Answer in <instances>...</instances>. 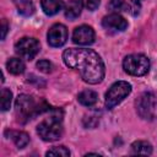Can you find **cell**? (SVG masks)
<instances>
[{
	"mask_svg": "<svg viewBox=\"0 0 157 157\" xmlns=\"http://www.w3.org/2000/svg\"><path fill=\"white\" fill-rule=\"evenodd\" d=\"M64 63L80 72L87 83H99L104 77V64L101 56L88 48H69L63 54Z\"/></svg>",
	"mask_w": 157,
	"mask_h": 157,
	"instance_id": "1",
	"label": "cell"
},
{
	"mask_svg": "<svg viewBox=\"0 0 157 157\" xmlns=\"http://www.w3.org/2000/svg\"><path fill=\"white\" fill-rule=\"evenodd\" d=\"M37 132L44 141L59 140L64 132V128L61 124V113L58 109H54L48 118L38 124Z\"/></svg>",
	"mask_w": 157,
	"mask_h": 157,
	"instance_id": "2",
	"label": "cell"
},
{
	"mask_svg": "<svg viewBox=\"0 0 157 157\" xmlns=\"http://www.w3.org/2000/svg\"><path fill=\"white\" fill-rule=\"evenodd\" d=\"M15 112H16V117L18 121H27L29 119H32L33 117L40 114L43 110L48 109V107H42L40 104H38L36 102V99L32 96L28 94H21L17 97L16 99V104H15Z\"/></svg>",
	"mask_w": 157,
	"mask_h": 157,
	"instance_id": "3",
	"label": "cell"
},
{
	"mask_svg": "<svg viewBox=\"0 0 157 157\" xmlns=\"http://www.w3.org/2000/svg\"><path fill=\"white\" fill-rule=\"evenodd\" d=\"M137 114L145 120L157 119V94L153 92H144L136 101Z\"/></svg>",
	"mask_w": 157,
	"mask_h": 157,
	"instance_id": "4",
	"label": "cell"
},
{
	"mask_svg": "<svg viewBox=\"0 0 157 157\" xmlns=\"http://www.w3.org/2000/svg\"><path fill=\"white\" fill-rule=\"evenodd\" d=\"M123 67L125 72L132 76H142L147 74L150 69V61L147 56L142 54H131L128 55L123 61Z\"/></svg>",
	"mask_w": 157,
	"mask_h": 157,
	"instance_id": "5",
	"label": "cell"
},
{
	"mask_svg": "<svg viewBox=\"0 0 157 157\" xmlns=\"http://www.w3.org/2000/svg\"><path fill=\"white\" fill-rule=\"evenodd\" d=\"M131 92V85L126 81H118L105 93V108L113 109Z\"/></svg>",
	"mask_w": 157,
	"mask_h": 157,
	"instance_id": "6",
	"label": "cell"
},
{
	"mask_svg": "<svg viewBox=\"0 0 157 157\" xmlns=\"http://www.w3.org/2000/svg\"><path fill=\"white\" fill-rule=\"evenodd\" d=\"M15 52L26 60H32L39 52V42L36 38L23 37L15 44Z\"/></svg>",
	"mask_w": 157,
	"mask_h": 157,
	"instance_id": "7",
	"label": "cell"
},
{
	"mask_svg": "<svg viewBox=\"0 0 157 157\" xmlns=\"http://www.w3.org/2000/svg\"><path fill=\"white\" fill-rule=\"evenodd\" d=\"M47 38H48V43L49 45L54 47V48H58V47H61L66 43V39H67V29L64 25L61 23H55L53 25L49 31H48V34H47Z\"/></svg>",
	"mask_w": 157,
	"mask_h": 157,
	"instance_id": "8",
	"label": "cell"
},
{
	"mask_svg": "<svg viewBox=\"0 0 157 157\" xmlns=\"http://www.w3.org/2000/svg\"><path fill=\"white\" fill-rule=\"evenodd\" d=\"M72 42L78 45H90L94 42V31L92 27L82 25L74 29Z\"/></svg>",
	"mask_w": 157,
	"mask_h": 157,
	"instance_id": "9",
	"label": "cell"
},
{
	"mask_svg": "<svg viewBox=\"0 0 157 157\" xmlns=\"http://www.w3.org/2000/svg\"><path fill=\"white\" fill-rule=\"evenodd\" d=\"M102 26L110 32H121L128 27L126 20L119 13H110L102 20Z\"/></svg>",
	"mask_w": 157,
	"mask_h": 157,
	"instance_id": "10",
	"label": "cell"
},
{
	"mask_svg": "<svg viewBox=\"0 0 157 157\" xmlns=\"http://www.w3.org/2000/svg\"><path fill=\"white\" fill-rule=\"evenodd\" d=\"M82 2L80 0H69V2L65 5V16L69 20H75L81 15Z\"/></svg>",
	"mask_w": 157,
	"mask_h": 157,
	"instance_id": "11",
	"label": "cell"
},
{
	"mask_svg": "<svg viewBox=\"0 0 157 157\" xmlns=\"http://www.w3.org/2000/svg\"><path fill=\"white\" fill-rule=\"evenodd\" d=\"M40 5L45 15L53 16L63 9V0H40Z\"/></svg>",
	"mask_w": 157,
	"mask_h": 157,
	"instance_id": "12",
	"label": "cell"
},
{
	"mask_svg": "<svg viewBox=\"0 0 157 157\" xmlns=\"http://www.w3.org/2000/svg\"><path fill=\"white\" fill-rule=\"evenodd\" d=\"M77 99H78V102L82 105H85V107H92L93 104H96V102L98 99V94L94 91H92V90H85V91H82V92L78 93Z\"/></svg>",
	"mask_w": 157,
	"mask_h": 157,
	"instance_id": "13",
	"label": "cell"
},
{
	"mask_svg": "<svg viewBox=\"0 0 157 157\" xmlns=\"http://www.w3.org/2000/svg\"><path fill=\"white\" fill-rule=\"evenodd\" d=\"M17 7V11L23 16H31L34 12V6L31 0H12Z\"/></svg>",
	"mask_w": 157,
	"mask_h": 157,
	"instance_id": "14",
	"label": "cell"
},
{
	"mask_svg": "<svg viewBox=\"0 0 157 157\" xmlns=\"http://www.w3.org/2000/svg\"><path fill=\"white\" fill-rule=\"evenodd\" d=\"M6 69L12 75H20V74H22L25 71V64L18 58H11L6 63Z\"/></svg>",
	"mask_w": 157,
	"mask_h": 157,
	"instance_id": "15",
	"label": "cell"
},
{
	"mask_svg": "<svg viewBox=\"0 0 157 157\" xmlns=\"http://www.w3.org/2000/svg\"><path fill=\"white\" fill-rule=\"evenodd\" d=\"M131 151L132 153L136 155H151L152 153V146L147 141H135L131 145Z\"/></svg>",
	"mask_w": 157,
	"mask_h": 157,
	"instance_id": "16",
	"label": "cell"
},
{
	"mask_svg": "<svg viewBox=\"0 0 157 157\" xmlns=\"http://www.w3.org/2000/svg\"><path fill=\"white\" fill-rule=\"evenodd\" d=\"M10 135L18 148H23L29 142V136L23 131H10Z\"/></svg>",
	"mask_w": 157,
	"mask_h": 157,
	"instance_id": "17",
	"label": "cell"
},
{
	"mask_svg": "<svg viewBox=\"0 0 157 157\" xmlns=\"http://www.w3.org/2000/svg\"><path fill=\"white\" fill-rule=\"evenodd\" d=\"M11 101H12V93L10 90L7 88H2L1 90V110H7L11 105Z\"/></svg>",
	"mask_w": 157,
	"mask_h": 157,
	"instance_id": "18",
	"label": "cell"
},
{
	"mask_svg": "<svg viewBox=\"0 0 157 157\" xmlns=\"http://www.w3.org/2000/svg\"><path fill=\"white\" fill-rule=\"evenodd\" d=\"M45 156H59V157H67L70 156V151L64 146H56L47 151Z\"/></svg>",
	"mask_w": 157,
	"mask_h": 157,
	"instance_id": "19",
	"label": "cell"
},
{
	"mask_svg": "<svg viewBox=\"0 0 157 157\" xmlns=\"http://www.w3.org/2000/svg\"><path fill=\"white\" fill-rule=\"evenodd\" d=\"M109 9L112 11H128L129 10V4H126L124 0H110L109 1Z\"/></svg>",
	"mask_w": 157,
	"mask_h": 157,
	"instance_id": "20",
	"label": "cell"
},
{
	"mask_svg": "<svg viewBox=\"0 0 157 157\" xmlns=\"http://www.w3.org/2000/svg\"><path fill=\"white\" fill-rule=\"evenodd\" d=\"M37 67H38V70H40L42 72L48 74V72L52 71L53 65H52V63L48 61V60H39V61L37 63Z\"/></svg>",
	"mask_w": 157,
	"mask_h": 157,
	"instance_id": "21",
	"label": "cell"
},
{
	"mask_svg": "<svg viewBox=\"0 0 157 157\" xmlns=\"http://www.w3.org/2000/svg\"><path fill=\"white\" fill-rule=\"evenodd\" d=\"M81 2H82V5L87 9V10H90V11H94L98 6H99V0H81Z\"/></svg>",
	"mask_w": 157,
	"mask_h": 157,
	"instance_id": "22",
	"label": "cell"
},
{
	"mask_svg": "<svg viewBox=\"0 0 157 157\" xmlns=\"http://www.w3.org/2000/svg\"><path fill=\"white\" fill-rule=\"evenodd\" d=\"M7 29H9V27H7V22H6L5 20H2V27H1V39H5L6 33H7Z\"/></svg>",
	"mask_w": 157,
	"mask_h": 157,
	"instance_id": "23",
	"label": "cell"
},
{
	"mask_svg": "<svg viewBox=\"0 0 157 157\" xmlns=\"http://www.w3.org/2000/svg\"><path fill=\"white\" fill-rule=\"evenodd\" d=\"M135 1H137V2H140V1H142V0H135Z\"/></svg>",
	"mask_w": 157,
	"mask_h": 157,
	"instance_id": "24",
	"label": "cell"
}]
</instances>
